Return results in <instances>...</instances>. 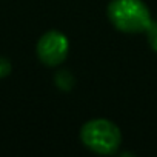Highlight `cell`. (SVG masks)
<instances>
[{"label":"cell","instance_id":"3","mask_svg":"<svg viewBox=\"0 0 157 157\" xmlns=\"http://www.w3.org/2000/svg\"><path fill=\"white\" fill-rule=\"evenodd\" d=\"M68 48L69 43L65 34H62L60 31H49L40 37L37 43V54L45 65L56 66L66 59Z\"/></svg>","mask_w":157,"mask_h":157},{"label":"cell","instance_id":"1","mask_svg":"<svg viewBox=\"0 0 157 157\" xmlns=\"http://www.w3.org/2000/svg\"><path fill=\"white\" fill-rule=\"evenodd\" d=\"M108 17L123 33H142L151 23L149 10L142 0H113L108 5Z\"/></svg>","mask_w":157,"mask_h":157},{"label":"cell","instance_id":"6","mask_svg":"<svg viewBox=\"0 0 157 157\" xmlns=\"http://www.w3.org/2000/svg\"><path fill=\"white\" fill-rule=\"evenodd\" d=\"M11 72V63L6 57H0V78L6 77Z\"/></svg>","mask_w":157,"mask_h":157},{"label":"cell","instance_id":"2","mask_svg":"<svg viewBox=\"0 0 157 157\" xmlns=\"http://www.w3.org/2000/svg\"><path fill=\"white\" fill-rule=\"evenodd\" d=\"M80 139L94 152L114 154L120 146L122 134L113 122L106 119H94L83 125Z\"/></svg>","mask_w":157,"mask_h":157},{"label":"cell","instance_id":"5","mask_svg":"<svg viewBox=\"0 0 157 157\" xmlns=\"http://www.w3.org/2000/svg\"><path fill=\"white\" fill-rule=\"evenodd\" d=\"M146 33H148V42H149L151 48L157 52V22L151 20V23L146 28Z\"/></svg>","mask_w":157,"mask_h":157},{"label":"cell","instance_id":"4","mask_svg":"<svg viewBox=\"0 0 157 157\" xmlns=\"http://www.w3.org/2000/svg\"><path fill=\"white\" fill-rule=\"evenodd\" d=\"M54 82H56V85H57L60 90L69 91V90L74 86V75H72L68 69H62V71L56 72Z\"/></svg>","mask_w":157,"mask_h":157}]
</instances>
